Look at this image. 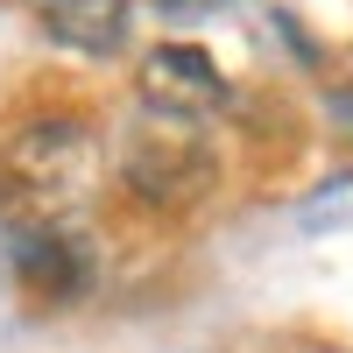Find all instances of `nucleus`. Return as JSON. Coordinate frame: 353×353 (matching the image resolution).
<instances>
[{"mask_svg":"<svg viewBox=\"0 0 353 353\" xmlns=\"http://www.w3.org/2000/svg\"><path fill=\"white\" fill-rule=\"evenodd\" d=\"M106 134L78 113H28L0 134V226L85 219L106 184Z\"/></svg>","mask_w":353,"mask_h":353,"instance_id":"nucleus-1","label":"nucleus"},{"mask_svg":"<svg viewBox=\"0 0 353 353\" xmlns=\"http://www.w3.org/2000/svg\"><path fill=\"white\" fill-rule=\"evenodd\" d=\"M113 176L141 205H156V212H191L219 184V149L205 134V121H176V113L134 106V121L113 141Z\"/></svg>","mask_w":353,"mask_h":353,"instance_id":"nucleus-2","label":"nucleus"},{"mask_svg":"<svg viewBox=\"0 0 353 353\" xmlns=\"http://www.w3.org/2000/svg\"><path fill=\"white\" fill-rule=\"evenodd\" d=\"M8 269L36 304H78L99 283V248L85 219H50V226H0Z\"/></svg>","mask_w":353,"mask_h":353,"instance_id":"nucleus-3","label":"nucleus"},{"mask_svg":"<svg viewBox=\"0 0 353 353\" xmlns=\"http://www.w3.org/2000/svg\"><path fill=\"white\" fill-rule=\"evenodd\" d=\"M134 99L149 113H176V121H212L233 99V85L198 43H156L134 64Z\"/></svg>","mask_w":353,"mask_h":353,"instance_id":"nucleus-4","label":"nucleus"},{"mask_svg":"<svg viewBox=\"0 0 353 353\" xmlns=\"http://www.w3.org/2000/svg\"><path fill=\"white\" fill-rule=\"evenodd\" d=\"M28 21L43 28V43L71 57H121L134 43V8L128 0H28Z\"/></svg>","mask_w":353,"mask_h":353,"instance_id":"nucleus-5","label":"nucleus"}]
</instances>
